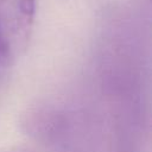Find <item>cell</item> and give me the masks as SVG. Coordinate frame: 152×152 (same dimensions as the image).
Segmentation results:
<instances>
[{
  "instance_id": "1",
  "label": "cell",
  "mask_w": 152,
  "mask_h": 152,
  "mask_svg": "<svg viewBox=\"0 0 152 152\" xmlns=\"http://www.w3.org/2000/svg\"><path fill=\"white\" fill-rule=\"evenodd\" d=\"M34 15L36 0H0V64L12 65L25 53Z\"/></svg>"
}]
</instances>
